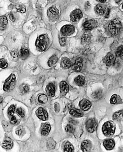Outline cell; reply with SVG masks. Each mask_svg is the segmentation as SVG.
Masks as SVG:
<instances>
[{"instance_id":"21","label":"cell","mask_w":123,"mask_h":152,"mask_svg":"<svg viewBox=\"0 0 123 152\" xmlns=\"http://www.w3.org/2000/svg\"><path fill=\"white\" fill-rule=\"evenodd\" d=\"M70 114L74 117H81L83 116V113L79 110L77 109H72L69 112Z\"/></svg>"},{"instance_id":"43","label":"cell","mask_w":123,"mask_h":152,"mask_svg":"<svg viewBox=\"0 0 123 152\" xmlns=\"http://www.w3.org/2000/svg\"><path fill=\"white\" fill-rule=\"evenodd\" d=\"M29 87L28 85H24L23 86V88H22V90H23V92L25 93H27L28 92H29Z\"/></svg>"},{"instance_id":"46","label":"cell","mask_w":123,"mask_h":152,"mask_svg":"<svg viewBox=\"0 0 123 152\" xmlns=\"http://www.w3.org/2000/svg\"><path fill=\"white\" fill-rule=\"evenodd\" d=\"M11 55L12 56L13 58H15V59L17 58V54H16V53L15 52H13V51L11 52Z\"/></svg>"},{"instance_id":"25","label":"cell","mask_w":123,"mask_h":152,"mask_svg":"<svg viewBox=\"0 0 123 152\" xmlns=\"http://www.w3.org/2000/svg\"><path fill=\"white\" fill-rule=\"evenodd\" d=\"M7 23L8 20L7 17L5 16H1V30H3L6 28Z\"/></svg>"},{"instance_id":"39","label":"cell","mask_w":123,"mask_h":152,"mask_svg":"<svg viewBox=\"0 0 123 152\" xmlns=\"http://www.w3.org/2000/svg\"><path fill=\"white\" fill-rule=\"evenodd\" d=\"M123 111L121 110L120 111H118L115 112L113 115V120H117L119 118V117L121 115V114H123Z\"/></svg>"},{"instance_id":"29","label":"cell","mask_w":123,"mask_h":152,"mask_svg":"<svg viewBox=\"0 0 123 152\" xmlns=\"http://www.w3.org/2000/svg\"><path fill=\"white\" fill-rule=\"evenodd\" d=\"M95 11L99 15H103L105 13V8L100 5H97L95 7Z\"/></svg>"},{"instance_id":"1","label":"cell","mask_w":123,"mask_h":152,"mask_svg":"<svg viewBox=\"0 0 123 152\" xmlns=\"http://www.w3.org/2000/svg\"><path fill=\"white\" fill-rule=\"evenodd\" d=\"M49 43V39L47 35L44 34L39 36L36 41L35 45L38 50L40 52L45 50Z\"/></svg>"},{"instance_id":"24","label":"cell","mask_w":123,"mask_h":152,"mask_svg":"<svg viewBox=\"0 0 123 152\" xmlns=\"http://www.w3.org/2000/svg\"><path fill=\"white\" fill-rule=\"evenodd\" d=\"M94 22L92 20H87L84 22V27L86 30H91L94 27Z\"/></svg>"},{"instance_id":"8","label":"cell","mask_w":123,"mask_h":152,"mask_svg":"<svg viewBox=\"0 0 123 152\" xmlns=\"http://www.w3.org/2000/svg\"><path fill=\"white\" fill-rule=\"evenodd\" d=\"M83 17V13L79 9H76L72 11L70 14L71 20L73 22H76Z\"/></svg>"},{"instance_id":"27","label":"cell","mask_w":123,"mask_h":152,"mask_svg":"<svg viewBox=\"0 0 123 152\" xmlns=\"http://www.w3.org/2000/svg\"><path fill=\"white\" fill-rule=\"evenodd\" d=\"M56 145V143L55 141L52 139V138H50L47 140V147L50 150H53L55 148Z\"/></svg>"},{"instance_id":"32","label":"cell","mask_w":123,"mask_h":152,"mask_svg":"<svg viewBox=\"0 0 123 152\" xmlns=\"http://www.w3.org/2000/svg\"><path fill=\"white\" fill-rule=\"evenodd\" d=\"M15 112V107L14 105H11L8 109V115L9 117H12Z\"/></svg>"},{"instance_id":"45","label":"cell","mask_w":123,"mask_h":152,"mask_svg":"<svg viewBox=\"0 0 123 152\" xmlns=\"http://www.w3.org/2000/svg\"><path fill=\"white\" fill-rule=\"evenodd\" d=\"M9 18H10V20H11L12 21H13H13H15V18L14 17L13 14H12V13H10V15H9Z\"/></svg>"},{"instance_id":"6","label":"cell","mask_w":123,"mask_h":152,"mask_svg":"<svg viewBox=\"0 0 123 152\" xmlns=\"http://www.w3.org/2000/svg\"><path fill=\"white\" fill-rule=\"evenodd\" d=\"M75 32V28L73 25H64L62 27L61 32L64 36H69L73 34Z\"/></svg>"},{"instance_id":"16","label":"cell","mask_w":123,"mask_h":152,"mask_svg":"<svg viewBox=\"0 0 123 152\" xmlns=\"http://www.w3.org/2000/svg\"><path fill=\"white\" fill-rule=\"evenodd\" d=\"M13 145L12 140L9 138L4 139L2 143L3 148L6 150H10L12 148Z\"/></svg>"},{"instance_id":"40","label":"cell","mask_w":123,"mask_h":152,"mask_svg":"<svg viewBox=\"0 0 123 152\" xmlns=\"http://www.w3.org/2000/svg\"><path fill=\"white\" fill-rule=\"evenodd\" d=\"M17 114L21 117H24L25 116V112L22 108H18L16 111Z\"/></svg>"},{"instance_id":"41","label":"cell","mask_w":123,"mask_h":152,"mask_svg":"<svg viewBox=\"0 0 123 152\" xmlns=\"http://www.w3.org/2000/svg\"><path fill=\"white\" fill-rule=\"evenodd\" d=\"M59 42H60V44L61 46H65L66 45V38H64H64H60Z\"/></svg>"},{"instance_id":"49","label":"cell","mask_w":123,"mask_h":152,"mask_svg":"<svg viewBox=\"0 0 123 152\" xmlns=\"http://www.w3.org/2000/svg\"><path fill=\"white\" fill-rule=\"evenodd\" d=\"M122 8H123V6H122Z\"/></svg>"},{"instance_id":"48","label":"cell","mask_w":123,"mask_h":152,"mask_svg":"<svg viewBox=\"0 0 123 152\" xmlns=\"http://www.w3.org/2000/svg\"><path fill=\"white\" fill-rule=\"evenodd\" d=\"M98 2H99L100 3H104L106 2V0H97Z\"/></svg>"},{"instance_id":"7","label":"cell","mask_w":123,"mask_h":152,"mask_svg":"<svg viewBox=\"0 0 123 152\" xmlns=\"http://www.w3.org/2000/svg\"><path fill=\"white\" fill-rule=\"evenodd\" d=\"M47 14L50 20H55L59 17V10L56 7L52 6L49 9Z\"/></svg>"},{"instance_id":"38","label":"cell","mask_w":123,"mask_h":152,"mask_svg":"<svg viewBox=\"0 0 123 152\" xmlns=\"http://www.w3.org/2000/svg\"><path fill=\"white\" fill-rule=\"evenodd\" d=\"M65 130L67 132H69V133H73L74 131V127H73V126L72 125H71L70 124H68V125H67L66 126V127Z\"/></svg>"},{"instance_id":"12","label":"cell","mask_w":123,"mask_h":152,"mask_svg":"<svg viewBox=\"0 0 123 152\" xmlns=\"http://www.w3.org/2000/svg\"><path fill=\"white\" fill-rule=\"evenodd\" d=\"M51 130V126L48 123H42L40 128L41 133L42 135H47L49 134Z\"/></svg>"},{"instance_id":"37","label":"cell","mask_w":123,"mask_h":152,"mask_svg":"<svg viewBox=\"0 0 123 152\" xmlns=\"http://www.w3.org/2000/svg\"><path fill=\"white\" fill-rule=\"evenodd\" d=\"M8 65V64L7 63L6 60L4 59H1L0 60V67L2 69H5Z\"/></svg>"},{"instance_id":"13","label":"cell","mask_w":123,"mask_h":152,"mask_svg":"<svg viewBox=\"0 0 123 152\" xmlns=\"http://www.w3.org/2000/svg\"><path fill=\"white\" fill-rule=\"evenodd\" d=\"M60 87L61 96H65L69 91V86L68 84L65 81H62L60 83Z\"/></svg>"},{"instance_id":"28","label":"cell","mask_w":123,"mask_h":152,"mask_svg":"<svg viewBox=\"0 0 123 152\" xmlns=\"http://www.w3.org/2000/svg\"><path fill=\"white\" fill-rule=\"evenodd\" d=\"M19 54L21 58H22L23 59H25L29 56V51L25 48H22L20 50Z\"/></svg>"},{"instance_id":"44","label":"cell","mask_w":123,"mask_h":152,"mask_svg":"<svg viewBox=\"0 0 123 152\" xmlns=\"http://www.w3.org/2000/svg\"><path fill=\"white\" fill-rule=\"evenodd\" d=\"M11 123L12 124H15L17 123V119L16 118V117L15 116H12L11 118V120H10Z\"/></svg>"},{"instance_id":"47","label":"cell","mask_w":123,"mask_h":152,"mask_svg":"<svg viewBox=\"0 0 123 152\" xmlns=\"http://www.w3.org/2000/svg\"><path fill=\"white\" fill-rule=\"evenodd\" d=\"M109 14H110V10H108L106 12V15H105V17H108V15H109Z\"/></svg>"},{"instance_id":"42","label":"cell","mask_w":123,"mask_h":152,"mask_svg":"<svg viewBox=\"0 0 123 152\" xmlns=\"http://www.w3.org/2000/svg\"><path fill=\"white\" fill-rule=\"evenodd\" d=\"M54 110L56 111V113H58L59 111H60V104L57 103V102H56L54 103Z\"/></svg>"},{"instance_id":"30","label":"cell","mask_w":123,"mask_h":152,"mask_svg":"<svg viewBox=\"0 0 123 152\" xmlns=\"http://www.w3.org/2000/svg\"><path fill=\"white\" fill-rule=\"evenodd\" d=\"M102 95V91L101 90H98L94 92L92 94V97L94 99H99Z\"/></svg>"},{"instance_id":"34","label":"cell","mask_w":123,"mask_h":152,"mask_svg":"<svg viewBox=\"0 0 123 152\" xmlns=\"http://www.w3.org/2000/svg\"><path fill=\"white\" fill-rule=\"evenodd\" d=\"M116 55L118 57L123 56V46H120L116 51Z\"/></svg>"},{"instance_id":"18","label":"cell","mask_w":123,"mask_h":152,"mask_svg":"<svg viewBox=\"0 0 123 152\" xmlns=\"http://www.w3.org/2000/svg\"><path fill=\"white\" fill-rule=\"evenodd\" d=\"M71 63L68 58L66 57H64L62 59L61 66L62 68L65 69H68L71 66Z\"/></svg>"},{"instance_id":"19","label":"cell","mask_w":123,"mask_h":152,"mask_svg":"<svg viewBox=\"0 0 123 152\" xmlns=\"http://www.w3.org/2000/svg\"><path fill=\"white\" fill-rule=\"evenodd\" d=\"M115 58L113 55L111 54H109L107 55V56L105 58V63L107 66H111L112 65L114 62Z\"/></svg>"},{"instance_id":"4","label":"cell","mask_w":123,"mask_h":152,"mask_svg":"<svg viewBox=\"0 0 123 152\" xmlns=\"http://www.w3.org/2000/svg\"><path fill=\"white\" fill-rule=\"evenodd\" d=\"M15 76L11 74L5 81L3 86V89L5 91H9L14 88L15 85Z\"/></svg>"},{"instance_id":"10","label":"cell","mask_w":123,"mask_h":152,"mask_svg":"<svg viewBox=\"0 0 123 152\" xmlns=\"http://www.w3.org/2000/svg\"><path fill=\"white\" fill-rule=\"evenodd\" d=\"M83 67V59L79 57L76 59L75 63L72 66V69L76 72H80L82 70Z\"/></svg>"},{"instance_id":"2","label":"cell","mask_w":123,"mask_h":152,"mask_svg":"<svg viewBox=\"0 0 123 152\" xmlns=\"http://www.w3.org/2000/svg\"><path fill=\"white\" fill-rule=\"evenodd\" d=\"M123 26L121 21L118 19H115L112 21L108 26L109 32L113 36L117 35L120 32Z\"/></svg>"},{"instance_id":"17","label":"cell","mask_w":123,"mask_h":152,"mask_svg":"<svg viewBox=\"0 0 123 152\" xmlns=\"http://www.w3.org/2000/svg\"><path fill=\"white\" fill-rule=\"evenodd\" d=\"M46 92L49 96H54L56 92V89L54 85L52 83H50L48 84L46 87Z\"/></svg>"},{"instance_id":"50","label":"cell","mask_w":123,"mask_h":152,"mask_svg":"<svg viewBox=\"0 0 123 152\" xmlns=\"http://www.w3.org/2000/svg\"><path fill=\"white\" fill-rule=\"evenodd\" d=\"M122 115H123V114H122Z\"/></svg>"},{"instance_id":"3","label":"cell","mask_w":123,"mask_h":152,"mask_svg":"<svg viewBox=\"0 0 123 152\" xmlns=\"http://www.w3.org/2000/svg\"><path fill=\"white\" fill-rule=\"evenodd\" d=\"M115 130V126L114 123L111 121L105 122L102 127V132L106 136H110L113 135Z\"/></svg>"},{"instance_id":"9","label":"cell","mask_w":123,"mask_h":152,"mask_svg":"<svg viewBox=\"0 0 123 152\" xmlns=\"http://www.w3.org/2000/svg\"><path fill=\"white\" fill-rule=\"evenodd\" d=\"M37 117L43 121H46L48 119V114L46 111L42 108H39L36 112Z\"/></svg>"},{"instance_id":"31","label":"cell","mask_w":123,"mask_h":152,"mask_svg":"<svg viewBox=\"0 0 123 152\" xmlns=\"http://www.w3.org/2000/svg\"><path fill=\"white\" fill-rule=\"evenodd\" d=\"M48 101V98L47 96L45 94L40 95L38 97V101L41 103H46Z\"/></svg>"},{"instance_id":"23","label":"cell","mask_w":123,"mask_h":152,"mask_svg":"<svg viewBox=\"0 0 123 152\" xmlns=\"http://www.w3.org/2000/svg\"><path fill=\"white\" fill-rule=\"evenodd\" d=\"M74 151V148L73 145L68 141L66 142L64 147V152H73Z\"/></svg>"},{"instance_id":"36","label":"cell","mask_w":123,"mask_h":152,"mask_svg":"<svg viewBox=\"0 0 123 152\" xmlns=\"http://www.w3.org/2000/svg\"><path fill=\"white\" fill-rule=\"evenodd\" d=\"M16 133L17 135H19V136H21V135H23V134H24L25 133V130H24V129L22 127H18L16 130Z\"/></svg>"},{"instance_id":"5","label":"cell","mask_w":123,"mask_h":152,"mask_svg":"<svg viewBox=\"0 0 123 152\" xmlns=\"http://www.w3.org/2000/svg\"><path fill=\"white\" fill-rule=\"evenodd\" d=\"M97 126V123L94 119H90L86 121V129L90 133H92L96 130Z\"/></svg>"},{"instance_id":"20","label":"cell","mask_w":123,"mask_h":152,"mask_svg":"<svg viewBox=\"0 0 123 152\" xmlns=\"http://www.w3.org/2000/svg\"><path fill=\"white\" fill-rule=\"evenodd\" d=\"M74 82L76 85L79 86H83L85 83V79L84 77L82 76H77L74 79Z\"/></svg>"},{"instance_id":"15","label":"cell","mask_w":123,"mask_h":152,"mask_svg":"<svg viewBox=\"0 0 123 152\" xmlns=\"http://www.w3.org/2000/svg\"><path fill=\"white\" fill-rule=\"evenodd\" d=\"M103 146L107 150H111L114 148L115 143L113 139H106L103 142Z\"/></svg>"},{"instance_id":"33","label":"cell","mask_w":123,"mask_h":152,"mask_svg":"<svg viewBox=\"0 0 123 152\" xmlns=\"http://www.w3.org/2000/svg\"><path fill=\"white\" fill-rule=\"evenodd\" d=\"M16 10L17 12L21 13H24L26 11V9L24 6L19 5L16 7Z\"/></svg>"},{"instance_id":"35","label":"cell","mask_w":123,"mask_h":152,"mask_svg":"<svg viewBox=\"0 0 123 152\" xmlns=\"http://www.w3.org/2000/svg\"><path fill=\"white\" fill-rule=\"evenodd\" d=\"M90 37L88 34H85L81 38V42L82 43H86L90 41Z\"/></svg>"},{"instance_id":"11","label":"cell","mask_w":123,"mask_h":152,"mask_svg":"<svg viewBox=\"0 0 123 152\" xmlns=\"http://www.w3.org/2000/svg\"><path fill=\"white\" fill-rule=\"evenodd\" d=\"M79 105L81 110L86 111L91 107V103L86 99H83L79 103Z\"/></svg>"},{"instance_id":"14","label":"cell","mask_w":123,"mask_h":152,"mask_svg":"<svg viewBox=\"0 0 123 152\" xmlns=\"http://www.w3.org/2000/svg\"><path fill=\"white\" fill-rule=\"evenodd\" d=\"M92 148V145L90 141L85 140L81 143V150L83 152H87L91 151Z\"/></svg>"},{"instance_id":"26","label":"cell","mask_w":123,"mask_h":152,"mask_svg":"<svg viewBox=\"0 0 123 152\" xmlns=\"http://www.w3.org/2000/svg\"><path fill=\"white\" fill-rule=\"evenodd\" d=\"M58 60V57L56 55H52L49 60L48 61V65L50 67L52 66L53 65H54L56 63H57Z\"/></svg>"},{"instance_id":"22","label":"cell","mask_w":123,"mask_h":152,"mask_svg":"<svg viewBox=\"0 0 123 152\" xmlns=\"http://www.w3.org/2000/svg\"><path fill=\"white\" fill-rule=\"evenodd\" d=\"M122 100L120 96L117 95V94H113L110 100V102L111 104H118L121 103Z\"/></svg>"}]
</instances>
